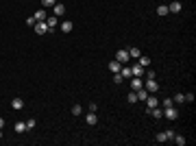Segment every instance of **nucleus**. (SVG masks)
<instances>
[{"instance_id":"nucleus-1","label":"nucleus","mask_w":196,"mask_h":146,"mask_svg":"<svg viewBox=\"0 0 196 146\" xmlns=\"http://www.w3.org/2000/svg\"><path fill=\"white\" fill-rule=\"evenodd\" d=\"M163 118H168V120H176L179 118V111L170 105V107H163Z\"/></svg>"},{"instance_id":"nucleus-2","label":"nucleus","mask_w":196,"mask_h":146,"mask_svg":"<svg viewBox=\"0 0 196 146\" xmlns=\"http://www.w3.org/2000/svg\"><path fill=\"white\" fill-rule=\"evenodd\" d=\"M144 87H146V92H148V94H155L157 89H159V85H157V81H155V79H146Z\"/></svg>"},{"instance_id":"nucleus-3","label":"nucleus","mask_w":196,"mask_h":146,"mask_svg":"<svg viewBox=\"0 0 196 146\" xmlns=\"http://www.w3.org/2000/svg\"><path fill=\"white\" fill-rule=\"evenodd\" d=\"M35 31H37V35H46L50 29H48V24H46V20H42V22H35Z\"/></svg>"},{"instance_id":"nucleus-4","label":"nucleus","mask_w":196,"mask_h":146,"mask_svg":"<svg viewBox=\"0 0 196 146\" xmlns=\"http://www.w3.org/2000/svg\"><path fill=\"white\" fill-rule=\"evenodd\" d=\"M142 87H144L142 76H133V81H131V89H133V92H137V89H142Z\"/></svg>"},{"instance_id":"nucleus-5","label":"nucleus","mask_w":196,"mask_h":146,"mask_svg":"<svg viewBox=\"0 0 196 146\" xmlns=\"http://www.w3.org/2000/svg\"><path fill=\"white\" fill-rule=\"evenodd\" d=\"M131 57H129V50H118L116 52V61H120V63H126Z\"/></svg>"},{"instance_id":"nucleus-6","label":"nucleus","mask_w":196,"mask_h":146,"mask_svg":"<svg viewBox=\"0 0 196 146\" xmlns=\"http://www.w3.org/2000/svg\"><path fill=\"white\" fill-rule=\"evenodd\" d=\"M52 13H54V15H57V17H61V15L65 13V5H61V2H57V5H54V7H52Z\"/></svg>"},{"instance_id":"nucleus-7","label":"nucleus","mask_w":196,"mask_h":146,"mask_svg":"<svg viewBox=\"0 0 196 146\" xmlns=\"http://www.w3.org/2000/svg\"><path fill=\"white\" fill-rule=\"evenodd\" d=\"M131 74H133V76H144V66H139V63H135V66L131 68Z\"/></svg>"},{"instance_id":"nucleus-8","label":"nucleus","mask_w":196,"mask_h":146,"mask_svg":"<svg viewBox=\"0 0 196 146\" xmlns=\"http://www.w3.org/2000/svg\"><path fill=\"white\" fill-rule=\"evenodd\" d=\"M144 103H146V107H148V109H153V107H157V105H159V100H157L153 94H148V98L144 100Z\"/></svg>"},{"instance_id":"nucleus-9","label":"nucleus","mask_w":196,"mask_h":146,"mask_svg":"<svg viewBox=\"0 0 196 146\" xmlns=\"http://www.w3.org/2000/svg\"><path fill=\"white\" fill-rule=\"evenodd\" d=\"M148 113H151V116L155 118V120H159V118H163V111H161L159 107H153V109H148Z\"/></svg>"},{"instance_id":"nucleus-10","label":"nucleus","mask_w":196,"mask_h":146,"mask_svg":"<svg viewBox=\"0 0 196 146\" xmlns=\"http://www.w3.org/2000/svg\"><path fill=\"white\" fill-rule=\"evenodd\" d=\"M109 70H111V72H114V74H116V72H120V70H122V63H120V61H116V59H114V61H111V63H109Z\"/></svg>"},{"instance_id":"nucleus-11","label":"nucleus","mask_w":196,"mask_h":146,"mask_svg":"<svg viewBox=\"0 0 196 146\" xmlns=\"http://www.w3.org/2000/svg\"><path fill=\"white\" fill-rule=\"evenodd\" d=\"M11 107L15 109V111H20V109L24 107V100H22V98H13V100H11Z\"/></svg>"},{"instance_id":"nucleus-12","label":"nucleus","mask_w":196,"mask_h":146,"mask_svg":"<svg viewBox=\"0 0 196 146\" xmlns=\"http://www.w3.org/2000/svg\"><path fill=\"white\" fill-rule=\"evenodd\" d=\"M137 100H139V103H144V100L148 98V92H146V87H142V89H137Z\"/></svg>"},{"instance_id":"nucleus-13","label":"nucleus","mask_w":196,"mask_h":146,"mask_svg":"<svg viewBox=\"0 0 196 146\" xmlns=\"http://www.w3.org/2000/svg\"><path fill=\"white\" fill-rule=\"evenodd\" d=\"M137 63H139V66H144V68H148V66H151V57H146V54H139Z\"/></svg>"},{"instance_id":"nucleus-14","label":"nucleus","mask_w":196,"mask_h":146,"mask_svg":"<svg viewBox=\"0 0 196 146\" xmlns=\"http://www.w3.org/2000/svg\"><path fill=\"white\" fill-rule=\"evenodd\" d=\"M181 9H183V7H181V2H179V0H174V2H172L170 7H168V11H172V13H179Z\"/></svg>"},{"instance_id":"nucleus-15","label":"nucleus","mask_w":196,"mask_h":146,"mask_svg":"<svg viewBox=\"0 0 196 146\" xmlns=\"http://www.w3.org/2000/svg\"><path fill=\"white\" fill-rule=\"evenodd\" d=\"M46 24H48V29H54V26L59 24V20H57V15H50V17H46Z\"/></svg>"},{"instance_id":"nucleus-16","label":"nucleus","mask_w":196,"mask_h":146,"mask_svg":"<svg viewBox=\"0 0 196 146\" xmlns=\"http://www.w3.org/2000/svg\"><path fill=\"white\" fill-rule=\"evenodd\" d=\"M72 29H74V24H72L70 20H65V22H61V31H63V33H70Z\"/></svg>"},{"instance_id":"nucleus-17","label":"nucleus","mask_w":196,"mask_h":146,"mask_svg":"<svg viewBox=\"0 0 196 146\" xmlns=\"http://www.w3.org/2000/svg\"><path fill=\"white\" fill-rule=\"evenodd\" d=\"M85 122H87L89 126H92V124H96V122H98V118H96V113H94V111H89V113H87V118H85Z\"/></svg>"},{"instance_id":"nucleus-18","label":"nucleus","mask_w":196,"mask_h":146,"mask_svg":"<svg viewBox=\"0 0 196 146\" xmlns=\"http://www.w3.org/2000/svg\"><path fill=\"white\" fill-rule=\"evenodd\" d=\"M33 17H35L37 22H42V20H46V17H48V15H46V11H44V9H39V11H37V13H35Z\"/></svg>"},{"instance_id":"nucleus-19","label":"nucleus","mask_w":196,"mask_h":146,"mask_svg":"<svg viewBox=\"0 0 196 146\" xmlns=\"http://www.w3.org/2000/svg\"><path fill=\"white\" fill-rule=\"evenodd\" d=\"M24 131H29L26 129V122H15V133H24Z\"/></svg>"},{"instance_id":"nucleus-20","label":"nucleus","mask_w":196,"mask_h":146,"mask_svg":"<svg viewBox=\"0 0 196 146\" xmlns=\"http://www.w3.org/2000/svg\"><path fill=\"white\" fill-rule=\"evenodd\" d=\"M139 54H142V52H139V48H131V50H129V57H131V59H139Z\"/></svg>"},{"instance_id":"nucleus-21","label":"nucleus","mask_w":196,"mask_h":146,"mask_svg":"<svg viewBox=\"0 0 196 146\" xmlns=\"http://www.w3.org/2000/svg\"><path fill=\"white\" fill-rule=\"evenodd\" d=\"M157 13H159V15L163 17V15H168L170 11H168V7H166V5H159V7H157Z\"/></svg>"},{"instance_id":"nucleus-22","label":"nucleus","mask_w":196,"mask_h":146,"mask_svg":"<svg viewBox=\"0 0 196 146\" xmlns=\"http://www.w3.org/2000/svg\"><path fill=\"white\" fill-rule=\"evenodd\" d=\"M57 5V0H42V7L44 9H50V7H54Z\"/></svg>"},{"instance_id":"nucleus-23","label":"nucleus","mask_w":196,"mask_h":146,"mask_svg":"<svg viewBox=\"0 0 196 146\" xmlns=\"http://www.w3.org/2000/svg\"><path fill=\"white\" fill-rule=\"evenodd\" d=\"M172 140H174L176 144H179V146H183L185 142H188V140H185V138H183V135H174V138H172Z\"/></svg>"},{"instance_id":"nucleus-24","label":"nucleus","mask_w":196,"mask_h":146,"mask_svg":"<svg viewBox=\"0 0 196 146\" xmlns=\"http://www.w3.org/2000/svg\"><path fill=\"white\" fill-rule=\"evenodd\" d=\"M120 74H122V79H129V76H133V74H131V68H122V70H120Z\"/></svg>"},{"instance_id":"nucleus-25","label":"nucleus","mask_w":196,"mask_h":146,"mask_svg":"<svg viewBox=\"0 0 196 146\" xmlns=\"http://www.w3.org/2000/svg\"><path fill=\"white\" fill-rule=\"evenodd\" d=\"M126 100H129V103H137V94H135V92H129Z\"/></svg>"},{"instance_id":"nucleus-26","label":"nucleus","mask_w":196,"mask_h":146,"mask_svg":"<svg viewBox=\"0 0 196 146\" xmlns=\"http://www.w3.org/2000/svg\"><path fill=\"white\" fill-rule=\"evenodd\" d=\"M81 111H83L81 105H74V107H72V116H81Z\"/></svg>"},{"instance_id":"nucleus-27","label":"nucleus","mask_w":196,"mask_h":146,"mask_svg":"<svg viewBox=\"0 0 196 146\" xmlns=\"http://www.w3.org/2000/svg\"><path fill=\"white\" fill-rule=\"evenodd\" d=\"M174 100H176V103H185V94H176Z\"/></svg>"},{"instance_id":"nucleus-28","label":"nucleus","mask_w":196,"mask_h":146,"mask_svg":"<svg viewBox=\"0 0 196 146\" xmlns=\"http://www.w3.org/2000/svg\"><path fill=\"white\" fill-rule=\"evenodd\" d=\"M114 81H116V83H122L124 79H122V74H120V72H116V76H114Z\"/></svg>"},{"instance_id":"nucleus-29","label":"nucleus","mask_w":196,"mask_h":146,"mask_svg":"<svg viewBox=\"0 0 196 146\" xmlns=\"http://www.w3.org/2000/svg\"><path fill=\"white\" fill-rule=\"evenodd\" d=\"M168 138H166V133H157V142H166Z\"/></svg>"},{"instance_id":"nucleus-30","label":"nucleus","mask_w":196,"mask_h":146,"mask_svg":"<svg viewBox=\"0 0 196 146\" xmlns=\"http://www.w3.org/2000/svg\"><path fill=\"white\" fill-rule=\"evenodd\" d=\"M163 133H166V138H168V140H172V138H174V131H170V129L163 131Z\"/></svg>"},{"instance_id":"nucleus-31","label":"nucleus","mask_w":196,"mask_h":146,"mask_svg":"<svg viewBox=\"0 0 196 146\" xmlns=\"http://www.w3.org/2000/svg\"><path fill=\"white\" fill-rule=\"evenodd\" d=\"M161 105H163V107H170V105H172V98H163Z\"/></svg>"},{"instance_id":"nucleus-32","label":"nucleus","mask_w":196,"mask_h":146,"mask_svg":"<svg viewBox=\"0 0 196 146\" xmlns=\"http://www.w3.org/2000/svg\"><path fill=\"white\" fill-rule=\"evenodd\" d=\"M96 109H98V105H94V103L87 105V111H94V113H96Z\"/></svg>"},{"instance_id":"nucleus-33","label":"nucleus","mask_w":196,"mask_h":146,"mask_svg":"<svg viewBox=\"0 0 196 146\" xmlns=\"http://www.w3.org/2000/svg\"><path fill=\"white\" fill-rule=\"evenodd\" d=\"M26 129H35V120H26Z\"/></svg>"},{"instance_id":"nucleus-34","label":"nucleus","mask_w":196,"mask_h":146,"mask_svg":"<svg viewBox=\"0 0 196 146\" xmlns=\"http://www.w3.org/2000/svg\"><path fill=\"white\" fill-rule=\"evenodd\" d=\"M35 22H37L35 17H26V24H29V26H35Z\"/></svg>"},{"instance_id":"nucleus-35","label":"nucleus","mask_w":196,"mask_h":146,"mask_svg":"<svg viewBox=\"0 0 196 146\" xmlns=\"http://www.w3.org/2000/svg\"><path fill=\"white\" fill-rule=\"evenodd\" d=\"M2 126H5V120H2V118H0V129H2Z\"/></svg>"},{"instance_id":"nucleus-36","label":"nucleus","mask_w":196,"mask_h":146,"mask_svg":"<svg viewBox=\"0 0 196 146\" xmlns=\"http://www.w3.org/2000/svg\"><path fill=\"white\" fill-rule=\"evenodd\" d=\"M0 140H2V131H0Z\"/></svg>"}]
</instances>
